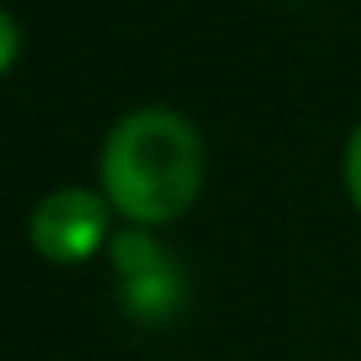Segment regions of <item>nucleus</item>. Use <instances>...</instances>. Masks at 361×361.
I'll use <instances>...</instances> for the list:
<instances>
[{
    "label": "nucleus",
    "instance_id": "1",
    "mask_svg": "<svg viewBox=\"0 0 361 361\" xmlns=\"http://www.w3.org/2000/svg\"><path fill=\"white\" fill-rule=\"evenodd\" d=\"M204 180V144L171 106H139L116 121L102 149V190L130 223L185 213Z\"/></svg>",
    "mask_w": 361,
    "mask_h": 361
},
{
    "label": "nucleus",
    "instance_id": "2",
    "mask_svg": "<svg viewBox=\"0 0 361 361\" xmlns=\"http://www.w3.org/2000/svg\"><path fill=\"white\" fill-rule=\"evenodd\" d=\"M111 269H116V283H121V306L144 324L171 319L185 301L180 264L149 232H121L111 241Z\"/></svg>",
    "mask_w": 361,
    "mask_h": 361
},
{
    "label": "nucleus",
    "instance_id": "3",
    "mask_svg": "<svg viewBox=\"0 0 361 361\" xmlns=\"http://www.w3.org/2000/svg\"><path fill=\"white\" fill-rule=\"evenodd\" d=\"M28 232H32L37 255L56 259V264H79V259L93 255L106 236V204L93 190L65 185V190H51L32 209Z\"/></svg>",
    "mask_w": 361,
    "mask_h": 361
},
{
    "label": "nucleus",
    "instance_id": "4",
    "mask_svg": "<svg viewBox=\"0 0 361 361\" xmlns=\"http://www.w3.org/2000/svg\"><path fill=\"white\" fill-rule=\"evenodd\" d=\"M348 190L361 209V126L352 130V139H348Z\"/></svg>",
    "mask_w": 361,
    "mask_h": 361
},
{
    "label": "nucleus",
    "instance_id": "5",
    "mask_svg": "<svg viewBox=\"0 0 361 361\" xmlns=\"http://www.w3.org/2000/svg\"><path fill=\"white\" fill-rule=\"evenodd\" d=\"M19 56V28H14V19L5 10H0V70Z\"/></svg>",
    "mask_w": 361,
    "mask_h": 361
}]
</instances>
